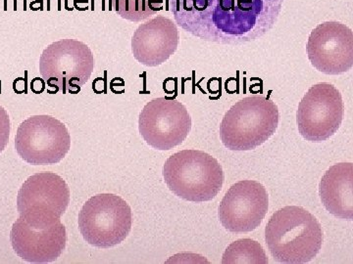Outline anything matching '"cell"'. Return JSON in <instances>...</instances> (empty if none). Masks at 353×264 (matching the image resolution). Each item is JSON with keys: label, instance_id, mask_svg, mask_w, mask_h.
<instances>
[{"label": "cell", "instance_id": "3", "mask_svg": "<svg viewBox=\"0 0 353 264\" xmlns=\"http://www.w3.org/2000/svg\"><path fill=\"white\" fill-rule=\"evenodd\" d=\"M279 120V109L270 98L245 97L225 113L220 126L221 140L232 151H250L274 135Z\"/></svg>", "mask_w": 353, "mask_h": 264}, {"label": "cell", "instance_id": "13", "mask_svg": "<svg viewBox=\"0 0 353 264\" xmlns=\"http://www.w3.org/2000/svg\"><path fill=\"white\" fill-rule=\"evenodd\" d=\"M11 245L19 258L30 263H50L66 248V227L61 221L50 227H34L18 219L10 232Z\"/></svg>", "mask_w": 353, "mask_h": 264}, {"label": "cell", "instance_id": "6", "mask_svg": "<svg viewBox=\"0 0 353 264\" xmlns=\"http://www.w3.org/2000/svg\"><path fill=\"white\" fill-rule=\"evenodd\" d=\"M132 210L124 199L102 193L85 201L79 214V228L88 244L102 249L121 244L132 229Z\"/></svg>", "mask_w": 353, "mask_h": 264}, {"label": "cell", "instance_id": "11", "mask_svg": "<svg viewBox=\"0 0 353 264\" xmlns=\"http://www.w3.org/2000/svg\"><path fill=\"white\" fill-rule=\"evenodd\" d=\"M268 207V194L263 185L254 180H241L225 194L218 217L230 232H252L263 221Z\"/></svg>", "mask_w": 353, "mask_h": 264}, {"label": "cell", "instance_id": "2", "mask_svg": "<svg viewBox=\"0 0 353 264\" xmlns=\"http://www.w3.org/2000/svg\"><path fill=\"white\" fill-rule=\"evenodd\" d=\"M272 256L280 263H308L321 250L323 231L308 210L289 206L274 212L265 228Z\"/></svg>", "mask_w": 353, "mask_h": 264}, {"label": "cell", "instance_id": "15", "mask_svg": "<svg viewBox=\"0 0 353 264\" xmlns=\"http://www.w3.org/2000/svg\"><path fill=\"white\" fill-rule=\"evenodd\" d=\"M319 194L325 208L338 219H353V164H334L323 175Z\"/></svg>", "mask_w": 353, "mask_h": 264}, {"label": "cell", "instance_id": "14", "mask_svg": "<svg viewBox=\"0 0 353 264\" xmlns=\"http://www.w3.org/2000/svg\"><path fill=\"white\" fill-rule=\"evenodd\" d=\"M180 34L175 23L159 15L139 25L132 38V52L139 63L157 67L176 52Z\"/></svg>", "mask_w": 353, "mask_h": 264}, {"label": "cell", "instance_id": "17", "mask_svg": "<svg viewBox=\"0 0 353 264\" xmlns=\"http://www.w3.org/2000/svg\"><path fill=\"white\" fill-rule=\"evenodd\" d=\"M163 0H109V6L124 19L141 22L163 9Z\"/></svg>", "mask_w": 353, "mask_h": 264}, {"label": "cell", "instance_id": "18", "mask_svg": "<svg viewBox=\"0 0 353 264\" xmlns=\"http://www.w3.org/2000/svg\"><path fill=\"white\" fill-rule=\"evenodd\" d=\"M10 131L11 124L8 113L6 109L0 106V153L3 152L8 144Z\"/></svg>", "mask_w": 353, "mask_h": 264}, {"label": "cell", "instance_id": "7", "mask_svg": "<svg viewBox=\"0 0 353 264\" xmlns=\"http://www.w3.org/2000/svg\"><path fill=\"white\" fill-rule=\"evenodd\" d=\"M69 203L68 185L53 173L30 176L18 192L19 217L34 227H50L61 221Z\"/></svg>", "mask_w": 353, "mask_h": 264}, {"label": "cell", "instance_id": "1", "mask_svg": "<svg viewBox=\"0 0 353 264\" xmlns=\"http://www.w3.org/2000/svg\"><path fill=\"white\" fill-rule=\"evenodd\" d=\"M284 0H169L176 24L197 38L225 45L252 43L277 23Z\"/></svg>", "mask_w": 353, "mask_h": 264}, {"label": "cell", "instance_id": "5", "mask_svg": "<svg viewBox=\"0 0 353 264\" xmlns=\"http://www.w3.org/2000/svg\"><path fill=\"white\" fill-rule=\"evenodd\" d=\"M94 69V57L87 44L76 39H61L48 45L39 59V72L48 87L77 94Z\"/></svg>", "mask_w": 353, "mask_h": 264}, {"label": "cell", "instance_id": "9", "mask_svg": "<svg viewBox=\"0 0 353 264\" xmlns=\"http://www.w3.org/2000/svg\"><path fill=\"white\" fill-rule=\"evenodd\" d=\"M345 116L340 90L328 82L309 88L299 103L296 124L299 133L310 142H322L339 131Z\"/></svg>", "mask_w": 353, "mask_h": 264}, {"label": "cell", "instance_id": "4", "mask_svg": "<svg viewBox=\"0 0 353 264\" xmlns=\"http://www.w3.org/2000/svg\"><path fill=\"white\" fill-rule=\"evenodd\" d=\"M163 177L176 196L194 203L213 200L224 183V173L217 160L199 150L172 155L164 164Z\"/></svg>", "mask_w": 353, "mask_h": 264}, {"label": "cell", "instance_id": "16", "mask_svg": "<svg viewBox=\"0 0 353 264\" xmlns=\"http://www.w3.org/2000/svg\"><path fill=\"white\" fill-rule=\"evenodd\" d=\"M224 264H266L268 258L263 248L256 241L240 239L232 243L222 256Z\"/></svg>", "mask_w": 353, "mask_h": 264}, {"label": "cell", "instance_id": "10", "mask_svg": "<svg viewBox=\"0 0 353 264\" xmlns=\"http://www.w3.org/2000/svg\"><path fill=\"white\" fill-rule=\"evenodd\" d=\"M190 129V113L176 99L167 97L153 99L139 113V133L148 145L161 151L182 144Z\"/></svg>", "mask_w": 353, "mask_h": 264}, {"label": "cell", "instance_id": "12", "mask_svg": "<svg viewBox=\"0 0 353 264\" xmlns=\"http://www.w3.org/2000/svg\"><path fill=\"white\" fill-rule=\"evenodd\" d=\"M308 59L325 75H341L353 66V34L347 25L336 21L319 24L311 32Z\"/></svg>", "mask_w": 353, "mask_h": 264}, {"label": "cell", "instance_id": "8", "mask_svg": "<svg viewBox=\"0 0 353 264\" xmlns=\"http://www.w3.org/2000/svg\"><path fill=\"white\" fill-rule=\"evenodd\" d=\"M18 155L32 166L61 162L71 148V136L63 122L48 115L32 116L18 127Z\"/></svg>", "mask_w": 353, "mask_h": 264}]
</instances>
